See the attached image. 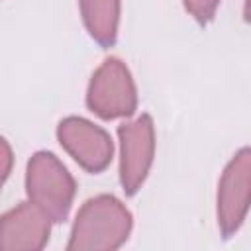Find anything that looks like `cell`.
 Masks as SVG:
<instances>
[{"label":"cell","instance_id":"cell-1","mask_svg":"<svg viewBox=\"0 0 251 251\" xmlns=\"http://www.w3.org/2000/svg\"><path fill=\"white\" fill-rule=\"evenodd\" d=\"M131 229L126 206L108 194L90 198L76 214L69 251H108L120 247Z\"/></svg>","mask_w":251,"mask_h":251},{"label":"cell","instance_id":"cell-2","mask_svg":"<svg viewBox=\"0 0 251 251\" xmlns=\"http://www.w3.org/2000/svg\"><path fill=\"white\" fill-rule=\"evenodd\" d=\"M25 186L29 200L49 220L61 222L67 218L75 196V180L55 155L37 153L29 159Z\"/></svg>","mask_w":251,"mask_h":251},{"label":"cell","instance_id":"cell-3","mask_svg":"<svg viewBox=\"0 0 251 251\" xmlns=\"http://www.w3.org/2000/svg\"><path fill=\"white\" fill-rule=\"evenodd\" d=\"M135 86L126 65L118 59H106L94 73L88 88V106L100 118L112 120L129 116L135 110Z\"/></svg>","mask_w":251,"mask_h":251},{"label":"cell","instance_id":"cell-4","mask_svg":"<svg viewBox=\"0 0 251 251\" xmlns=\"http://www.w3.org/2000/svg\"><path fill=\"white\" fill-rule=\"evenodd\" d=\"M118 135L122 143V163H120L122 184L127 194H133L145 180V175L153 161V149H155L153 122L147 114H143L135 122L120 126Z\"/></svg>","mask_w":251,"mask_h":251},{"label":"cell","instance_id":"cell-5","mask_svg":"<svg viewBox=\"0 0 251 251\" xmlns=\"http://www.w3.org/2000/svg\"><path fill=\"white\" fill-rule=\"evenodd\" d=\"M251 153L241 149L227 165L218 190V222L224 235H231L243 222L249 208Z\"/></svg>","mask_w":251,"mask_h":251},{"label":"cell","instance_id":"cell-6","mask_svg":"<svg viewBox=\"0 0 251 251\" xmlns=\"http://www.w3.org/2000/svg\"><path fill=\"white\" fill-rule=\"evenodd\" d=\"M61 145L90 173L102 171L112 159V141L104 129L82 120L67 118L57 129Z\"/></svg>","mask_w":251,"mask_h":251},{"label":"cell","instance_id":"cell-7","mask_svg":"<svg viewBox=\"0 0 251 251\" xmlns=\"http://www.w3.org/2000/svg\"><path fill=\"white\" fill-rule=\"evenodd\" d=\"M49 239V216L33 202L20 204L0 218L2 251H35Z\"/></svg>","mask_w":251,"mask_h":251},{"label":"cell","instance_id":"cell-8","mask_svg":"<svg viewBox=\"0 0 251 251\" xmlns=\"http://www.w3.org/2000/svg\"><path fill=\"white\" fill-rule=\"evenodd\" d=\"M80 10L90 35L104 47L116 41L120 0H80Z\"/></svg>","mask_w":251,"mask_h":251},{"label":"cell","instance_id":"cell-9","mask_svg":"<svg viewBox=\"0 0 251 251\" xmlns=\"http://www.w3.org/2000/svg\"><path fill=\"white\" fill-rule=\"evenodd\" d=\"M220 0H184L188 12L198 20V22H208L214 12H216V6H218Z\"/></svg>","mask_w":251,"mask_h":251},{"label":"cell","instance_id":"cell-10","mask_svg":"<svg viewBox=\"0 0 251 251\" xmlns=\"http://www.w3.org/2000/svg\"><path fill=\"white\" fill-rule=\"evenodd\" d=\"M10 169H12V149L6 143V139L0 137V188H2L4 180L8 178Z\"/></svg>","mask_w":251,"mask_h":251}]
</instances>
